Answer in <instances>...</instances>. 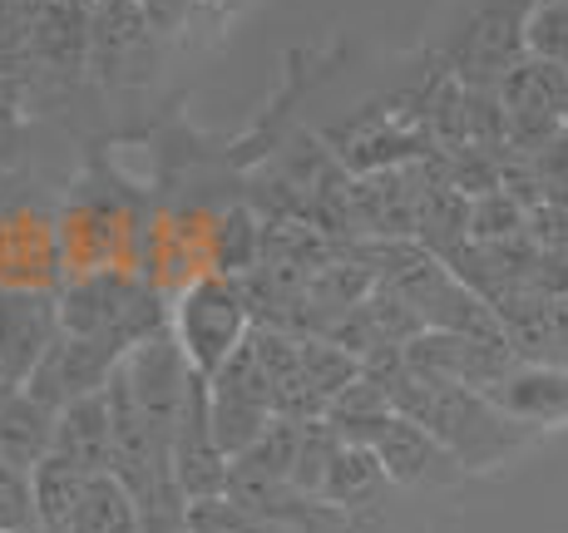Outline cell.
<instances>
[{"label":"cell","mask_w":568,"mask_h":533,"mask_svg":"<svg viewBox=\"0 0 568 533\" xmlns=\"http://www.w3.org/2000/svg\"><path fill=\"white\" fill-rule=\"evenodd\" d=\"M189 533H282L272 519L243 509L233 494L217 499H193L189 504Z\"/></svg>","instance_id":"e0dca14e"},{"label":"cell","mask_w":568,"mask_h":533,"mask_svg":"<svg viewBox=\"0 0 568 533\" xmlns=\"http://www.w3.org/2000/svg\"><path fill=\"white\" fill-rule=\"evenodd\" d=\"M302 371H307L316 396H322V406H332L362 376V361L352 351H342V346H332L326 336H302Z\"/></svg>","instance_id":"2e32d148"},{"label":"cell","mask_w":568,"mask_h":533,"mask_svg":"<svg viewBox=\"0 0 568 533\" xmlns=\"http://www.w3.org/2000/svg\"><path fill=\"white\" fill-rule=\"evenodd\" d=\"M60 326L74 336H100L124 351H134L139 341H149L154 331L169 326V307L159 301V291L139 287L124 271H90L60 297Z\"/></svg>","instance_id":"3957f363"},{"label":"cell","mask_w":568,"mask_h":533,"mask_svg":"<svg viewBox=\"0 0 568 533\" xmlns=\"http://www.w3.org/2000/svg\"><path fill=\"white\" fill-rule=\"evenodd\" d=\"M376 460L381 470H386L390 484H406V489H420V484H455L465 474V464L455 460L450 450H445L440 440H435L425 426H415V420L396 416L386 430L376 434Z\"/></svg>","instance_id":"ba28073f"},{"label":"cell","mask_w":568,"mask_h":533,"mask_svg":"<svg viewBox=\"0 0 568 533\" xmlns=\"http://www.w3.org/2000/svg\"><path fill=\"white\" fill-rule=\"evenodd\" d=\"M54 420H60V410H50L30 390L6 396L0 400V460L36 470L45 454H54Z\"/></svg>","instance_id":"8fae6325"},{"label":"cell","mask_w":568,"mask_h":533,"mask_svg":"<svg viewBox=\"0 0 568 533\" xmlns=\"http://www.w3.org/2000/svg\"><path fill=\"white\" fill-rule=\"evenodd\" d=\"M173 470H179L183 494L193 499H217L233 484V460L217 444L213 434V416H207V376L193 380L189 406L179 416V430H173Z\"/></svg>","instance_id":"8992f818"},{"label":"cell","mask_w":568,"mask_h":533,"mask_svg":"<svg viewBox=\"0 0 568 533\" xmlns=\"http://www.w3.org/2000/svg\"><path fill=\"white\" fill-rule=\"evenodd\" d=\"M20 124V104H16V84L0 80V148L10 144V134H16Z\"/></svg>","instance_id":"ffe728a7"},{"label":"cell","mask_w":568,"mask_h":533,"mask_svg":"<svg viewBox=\"0 0 568 533\" xmlns=\"http://www.w3.org/2000/svg\"><path fill=\"white\" fill-rule=\"evenodd\" d=\"M124 356H129L124 346L100 341V336L60 331L20 390H30L36 400H45L50 410H64L70 400H84V396H94V390H104Z\"/></svg>","instance_id":"5b68a950"},{"label":"cell","mask_w":568,"mask_h":533,"mask_svg":"<svg viewBox=\"0 0 568 533\" xmlns=\"http://www.w3.org/2000/svg\"><path fill=\"white\" fill-rule=\"evenodd\" d=\"M60 331V301H50L45 291L0 287V366L16 386H26Z\"/></svg>","instance_id":"52a82bcc"},{"label":"cell","mask_w":568,"mask_h":533,"mask_svg":"<svg viewBox=\"0 0 568 533\" xmlns=\"http://www.w3.org/2000/svg\"><path fill=\"white\" fill-rule=\"evenodd\" d=\"M36 524H40L36 480H30V470L0 460V533H26Z\"/></svg>","instance_id":"d6986e66"},{"label":"cell","mask_w":568,"mask_h":533,"mask_svg":"<svg viewBox=\"0 0 568 533\" xmlns=\"http://www.w3.org/2000/svg\"><path fill=\"white\" fill-rule=\"evenodd\" d=\"M253 301H247V287L227 271H213V277H199L193 287L179 291V301L169 307V331L173 341L183 346L189 366L199 376H217L243 341L253 336Z\"/></svg>","instance_id":"7a4b0ae2"},{"label":"cell","mask_w":568,"mask_h":533,"mask_svg":"<svg viewBox=\"0 0 568 533\" xmlns=\"http://www.w3.org/2000/svg\"><path fill=\"white\" fill-rule=\"evenodd\" d=\"M30 480H36L40 524L54 529V533H70L74 514H80V504H84V489H90L94 474L80 470L74 460H64V454H45V460L30 470Z\"/></svg>","instance_id":"7c38bea8"},{"label":"cell","mask_w":568,"mask_h":533,"mask_svg":"<svg viewBox=\"0 0 568 533\" xmlns=\"http://www.w3.org/2000/svg\"><path fill=\"white\" fill-rule=\"evenodd\" d=\"M386 390H390L396 416L425 426L465 470H495L509 450H519L524 430H529V426H519L515 416H505L485 390L420 376V371H410V366L390 380Z\"/></svg>","instance_id":"6da1fadb"},{"label":"cell","mask_w":568,"mask_h":533,"mask_svg":"<svg viewBox=\"0 0 568 533\" xmlns=\"http://www.w3.org/2000/svg\"><path fill=\"white\" fill-rule=\"evenodd\" d=\"M70 533H144V514L119 474H94Z\"/></svg>","instance_id":"5bb4252c"},{"label":"cell","mask_w":568,"mask_h":533,"mask_svg":"<svg viewBox=\"0 0 568 533\" xmlns=\"http://www.w3.org/2000/svg\"><path fill=\"white\" fill-rule=\"evenodd\" d=\"M381 484H390V480H386V470H381L376 450H371V444L342 440V450H336V460H332V470H326L322 494L316 499L332 509H352V504H371Z\"/></svg>","instance_id":"4fadbf2b"},{"label":"cell","mask_w":568,"mask_h":533,"mask_svg":"<svg viewBox=\"0 0 568 533\" xmlns=\"http://www.w3.org/2000/svg\"><path fill=\"white\" fill-rule=\"evenodd\" d=\"M54 454L74 460L90 474L114 470V420H109V396L94 390L84 400H70L54 420Z\"/></svg>","instance_id":"30bf717a"},{"label":"cell","mask_w":568,"mask_h":533,"mask_svg":"<svg viewBox=\"0 0 568 533\" xmlns=\"http://www.w3.org/2000/svg\"><path fill=\"white\" fill-rule=\"evenodd\" d=\"M529 237V208L509 188H489L469 198V243H509Z\"/></svg>","instance_id":"9a60e30c"},{"label":"cell","mask_w":568,"mask_h":533,"mask_svg":"<svg viewBox=\"0 0 568 533\" xmlns=\"http://www.w3.org/2000/svg\"><path fill=\"white\" fill-rule=\"evenodd\" d=\"M489 400L519 426H568V366L519 361L505 386L489 390Z\"/></svg>","instance_id":"9c48e42d"},{"label":"cell","mask_w":568,"mask_h":533,"mask_svg":"<svg viewBox=\"0 0 568 533\" xmlns=\"http://www.w3.org/2000/svg\"><path fill=\"white\" fill-rule=\"evenodd\" d=\"M529 10L534 0H489L465 25L460 45H455V74L469 90H499L505 74L519 60H529V40H524Z\"/></svg>","instance_id":"277c9868"},{"label":"cell","mask_w":568,"mask_h":533,"mask_svg":"<svg viewBox=\"0 0 568 533\" xmlns=\"http://www.w3.org/2000/svg\"><path fill=\"white\" fill-rule=\"evenodd\" d=\"M26 533H54V529H45V524H36V529H26Z\"/></svg>","instance_id":"44dd1931"},{"label":"cell","mask_w":568,"mask_h":533,"mask_svg":"<svg viewBox=\"0 0 568 533\" xmlns=\"http://www.w3.org/2000/svg\"><path fill=\"white\" fill-rule=\"evenodd\" d=\"M524 40H529L534 60H549L568 70V0H534Z\"/></svg>","instance_id":"ac0fdd59"}]
</instances>
